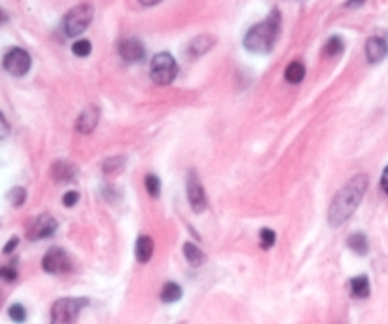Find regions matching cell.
Masks as SVG:
<instances>
[{
    "label": "cell",
    "mask_w": 388,
    "mask_h": 324,
    "mask_svg": "<svg viewBox=\"0 0 388 324\" xmlns=\"http://www.w3.org/2000/svg\"><path fill=\"white\" fill-rule=\"evenodd\" d=\"M366 190H368V177L366 175H356L355 179H350L336 193L328 212V220L331 228H339L355 214L358 205L362 203Z\"/></svg>",
    "instance_id": "6da1fadb"
},
{
    "label": "cell",
    "mask_w": 388,
    "mask_h": 324,
    "mask_svg": "<svg viewBox=\"0 0 388 324\" xmlns=\"http://www.w3.org/2000/svg\"><path fill=\"white\" fill-rule=\"evenodd\" d=\"M281 31V13L273 10L267 20L254 25L244 36V47L252 53H267L273 50Z\"/></svg>",
    "instance_id": "7a4b0ae2"
},
{
    "label": "cell",
    "mask_w": 388,
    "mask_h": 324,
    "mask_svg": "<svg viewBox=\"0 0 388 324\" xmlns=\"http://www.w3.org/2000/svg\"><path fill=\"white\" fill-rule=\"evenodd\" d=\"M89 304L86 298H61L52 305V324H74L82 309Z\"/></svg>",
    "instance_id": "3957f363"
},
{
    "label": "cell",
    "mask_w": 388,
    "mask_h": 324,
    "mask_svg": "<svg viewBox=\"0 0 388 324\" xmlns=\"http://www.w3.org/2000/svg\"><path fill=\"white\" fill-rule=\"evenodd\" d=\"M177 74H178V65L171 53L161 52V53H156V55L151 57L150 76L158 86H169L172 80L177 78Z\"/></svg>",
    "instance_id": "277c9868"
},
{
    "label": "cell",
    "mask_w": 388,
    "mask_h": 324,
    "mask_svg": "<svg viewBox=\"0 0 388 324\" xmlns=\"http://www.w3.org/2000/svg\"><path fill=\"white\" fill-rule=\"evenodd\" d=\"M93 20V8L89 4H80L74 6L70 12L65 15L63 27H65V33L68 36H80L82 33H86V29L89 27Z\"/></svg>",
    "instance_id": "5b68a950"
},
{
    "label": "cell",
    "mask_w": 388,
    "mask_h": 324,
    "mask_svg": "<svg viewBox=\"0 0 388 324\" xmlns=\"http://www.w3.org/2000/svg\"><path fill=\"white\" fill-rule=\"evenodd\" d=\"M2 65H4L8 74H12L15 78H21V76H25L31 71V55L23 47H12L4 55Z\"/></svg>",
    "instance_id": "8992f818"
},
{
    "label": "cell",
    "mask_w": 388,
    "mask_h": 324,
    "mask_svg": "<svg viewBox=\"0 0 388 324\" xmlns=\"http://www.w3.org/2000/svg\"><path fill=\"white\" fill-rule=\"evenodd\" d=\"M42 267H44V272L52 273V275H63V273H68L73 270V262L63 249L53 246L42 258Z\"/></svg>",
    "instance_id": "52a82bcc"
},
{
    "label": "cell",
    "mask_w": 388,
    "mask_h": 324,
    "mask_svg": "<svg viewBox=\"0 0 388 324\" xmlns=\"http://www.w3.org/2000/svg\"><path fill=\"white\" fill-rule=\"evenodd\" d=\"M57 230V222L50 214H40L36 219H33L27 226V237L31 241H40V239L52 237Z\"/></svg>",
    "instance_id": "ba28073f"
},
{
    "label": "cell",
    "mask_w": 388,
    "mask_h": 324,
    "mask_svg": "<svg viewBox=\"0 0 388 324\" xmlns=\"http://www.w3.org/2000/svg\"><path fill=\"white\" fill-rule=\"evenodd\" d=\"M188 201L195 212H203L207 209V196H204L203 184L199 180L197 172L190 171L188 175Z\"/></svg>",
    "instance_id": "9c48e42d"
},
{
    "label": "cell",
    "mask_w": 388,
    "mask_h": 324,
    "mask_svg": "<svg viewBox=\"0 0 388 324\" xmlns=\"http://www.w3.org/2000/svg\"><path fill=\"white\" fill-rule=\"evenodd\" d=\"M118 52L121 55V59L127 63H138V61L144 57V46L135 38L121 40L118 46Z\"/></svg>",
    "instance_id": "30bf717a"
},
{
    "label": "cell",
    "mask_w": 388,
    "mask_h": 324,
    "mask_svg": "<svg viewBox=\"0 0 388 324\" xmlns=\"http://www.w3.org/2000/svg\"><path fill=\"white\" fill-rule=\"evenodd\" d=\"M388 53V44L387 40L381 38V36H371V38L366 42V57L371 65H377L381 63Z\"/></svg>",
    "instance_id": "8fae6325"
},
{
    "label": "cell",
    "mask_w": 388,
    "mask_h": 324,
    "mask_svg": "<svg viewBox=\"0 0 388 324\" xmlns=\"http://www.w3.org/2000/svg\"><path fill=\"white\" fill-rule=\"evenodd\" d=\"M99 116H100V110L97 108V106H87L84 112L80 114L78 122H76V129H78V133H82V135H89V133L97 127V124H99Z\"/></svg>",
    "instance_id": "7c38bea8"
},
{
    "label": "cell",
    "mask_w": 388,
    "mask_h": 324,
    "mask_svg": "<svg viewBox=\"0 0 388 324\" xmlns=\"http://www.w3.org/2000/svg\"><path fill=\"white\" fill-rule=\"evenodd\" d=\"M135 256H137L140 264L150 262L151 256H154V241H151V237H148V235L138 237L137 245H135Z\"/></svg>",
    "instance_id": "4fadbf2b"
},
{
    "label": "cell",
    "mask_w": 388,
    "mask_h": 324,
    "mask_svg": "<svg viewBox=\"0 0 388 324\" xmlns=\"http://www.w3.org/2000/svg\"><path fill=\"white\" fill-rule=\"evenodd\" d=\"M52 177L57 182H70L76 177V167L66 163V161H57L52 167Z\"/></svg>",
    "instance_id": "5bb4252c"
},
{
    "label": "cell",
    "mask_w": 388,
    "mask_h": 324,
    "mask_svg": "<svg viewBox=\"0 0 388 324\" xmlns=\"http://www.w3.org/2000/svg\"><path fill=\"white\" fill-rule=\"evenodd\" d=\"M212 46H214V38L209 36V34H201L195 40H191L188 52H190L191 57H199V55H204V53L209 52Z\"/></svg>",
    "instance_id": "9a60e30c"
},
{
    "label": "cell",
    "mask_w": 388,
    "mask_h": 324,
    "mask_svg": "<svg viewBox=\"0 0 388 324\" xmlns=\"http://www.w3.org/2000/svg\"><path fill=\"white\" fill-rule=\"evenodd\" d=\"M371 286H369V279L366 275H358V277L350 279V294L358 300L368 298Z\"/></svg>",
    "instance_id": "2e32d148"
},
{
    "label": "cell",
    "mask_w": 388,
    "mask_h": 324,
    "mask_svg": "<svg viewBox=\"0 0 388 324\" xmlns=\"http://www.w3.org/2000/svg\"><path fill=\"white\" fill-rule=\"evenodd\" d=\"M347 246H349L355 254H358V256H366L369 251L368 237H366L364 233H352V235L347 239Z\"/></svg>",
    "instance_id": "e0dca14e"
},
{
    "label": "cell",
    "mask_w": 388,
    "mask_h": 324,
    "mask_svg": "<svg viewBox=\"0 0 388 324\" xmlns=\"http://www.w3.org/2000/svg\"><path fill=\"white\" fill-rule=\"evenodd\" d=\"M284 78L288 80L290 84H299V82L305 78V65H303L301 61H292V63L286 66Z\"/></svg>",
    "instance_id": "ac0fdd59"
},
{
    "label": "cell",
    "mask_w": 388,
    "mask_h": 324,
    "mask_svg": "<svg viewBox=\"0 0 388 324\" xmlns=\"http://www.w3.org/2000/svg\"><path fill=\"white\" fill-rule=\"evenodd\" d=\"M184 256L188 260V264L193 265V267H199V265L204 264V252L195 246L193 243H186L184 245Z\"/></svg>",
    "instance_id": "d6986e66"
},
{
    "label": "cell",
    "mask_w": 388,
    "mask_h": 324,
    "mask_svg": "<svg viewBox=\"0 0 388 324\" xmlns=\"http://www.w3.org/2000/svg\"><path fill=\"white\" fill-rule=\"evenodd\" d=\"M182 298V288L177 283H165L163 290H161V300L165 304H174Z\"/></svg>",
    "instance_id": "ffe728a7"
},
{
    "label": "cell",
    "mask_w": 388,
    "mask_h": 324,
    "mask_svg": "<svg viewBox=\"0 0 388 324\" xmlns=\"http://www.w3.org/2000/svg\"><path fill=\"white\" fill-rule=\"evenodd\" d=\"M343 50H345V42H343L341 36H331V38L326 42V46H324V55L326 57H337V55H341Z\"/></svg>",
    "instance_id": "44dd1931"
},
{
    "label": "cell",
    "mask_w": 388,
    "mask_h": 324,
    "mask_svg": "<svg viewBox=\"0 0 388 324\" xmlns=\"http://www.w3.org/2000/svg\"><path fill=\"white\" fill-rule=\"evenodd\" d=\"M124 167H126V158H110L103 163V172L112 177V175L124 171Z\"/></svg>",
    "instance_id": "7402d4cb"
},
{
    "label": "cell",
    "mask_w": 388,
    "mask_h": 324,
    "mask_svg": "<svg viewBox=\"0 0 388 324\" xmlns=\"http://www.w3.org/2000/svg\"><path fill=\"white\" fill-rule=\"evenodd\" d=\"M8 317L12 318L13 323H17V324L25 323V321H27V309L21 304L10 305V309H8Z\"/></svg>",
    "instance_id": "603a6c76"
},
{
    "label": "cell",
    "mask_w": 388,
    "mask_h": 324,
    "mask_svg": "<svg viewBox=\"0 0 388 324\" xmlns=\"http://www.w3.org/2000/svg\"><path fill=\"white\" fill-rule=\"evenodd\" d=\"M146 192L150 193L151 198H159V192H161V182L156 175H148L144 179Z\"/></svg>",
    "instance_id": "cb8c5ba5"
},
{
    "label": "cell",
    "mask_w": 388,
    "mask_h": 324,
    "mask_svg": "<svg viewBox=\"0 0 388 324\" xmlns=\"http://www.w3.org/2000/svg\"><path fill=\"white\" fill-rule=\"evenodd\" d=\"M73 53L76 57H87L91 53V42L89 40H76L73 46Z\"/></svg>",
    "instance_id": "d4e9b609"
},
{
    "label": "cell",
    "mask_w": 388,
    "mask_h": 324,
    "mask_svg": "<svg viewBox=\"0 0 388 324\" xmlns=\"http://www.w3.org/2000/svg\"><path fill=\"white\" fill-rule=\"evenodd\" d=\"M8 201L12 203L13 207H21L27 201V192L25 188H13L12 192L8 193Z\"/></svg>",
    "instance_id": "484cf974"
},
{
    "label": "cell",
    "mask_w": 388,
    "mask_h": 324,
    "mask_svg": "<svg viewBox=\"0 0 388 324\" xmlns=\"http://www.w3.org/2000/svg\"><path fill=\"white\" fill-rule=\"evenodd\" d=\"M276 241V235L273 230L269 228H263L262 232H260V243H262V249H271V246L275 245Z\"/></svg>",
    "instance_id": "4316f807"
},
{
    "label": "cell",
    "mask_w": 388,
    "mask_h": 324,
    "mask_svg": "<svg viewBox=\"0 0 388 324\" xmlns=\"http://www.w3.org/2000/svg\"><path fill=\"white\" fill-rule=\"evenodd\" d=\"M0 279H4V281H15L17 279V272H15V267L12 265H4V267H0Z\"/></svg>",
    "instance_id": "83f0119b"
},
{
    "label": "cell",
    "mask_w": 388,
    "mask_h": 324,
    "mask_svg": "<svg viewBox=\"0 0 388 324\" xmlns=\"http://www.w3.org/2000/svg\"><path fill=\"white\" fill-rule=\"evenodd\" d=\"M78 199H80V193L78 192H68V193H65V198H63V205L65 207H74L76 203H78Z\"/></svg>",
    "instance_id": "f1b7e54d"
},
{
    "label": "cell",
    "mask_w": 388,
    "mask_h": 324,
    "mask_svg": "<svg viewBox=\"0 0 388 324\" xmlns=\"http://www.w3.org/2000/svg\"><path fill=\"white\" fill-rule=\"evenodd\" d=\"M8 133H10V126H8V122H6V118H4V114L0 112V139L8 137Z\"/></svg>",
    "instance_id": "f546056e"
},
{
    "label": "cell",
    "mask_w": 388,
    "mask_h": 324,
    "mask_svg": "<svg viewBox=\"0 0 388 324\" xmlns=\"http://www.w3.org/2000/svg\"><path fill=\"white\" fill-rule=\"evenodd\" d=\"M17 245H20V239L12 237L10 241H8V245L2 249V252H4V254H10L12 251H15V246H17Z\"/></svg>",
    "instance_id": "4dcf8cb0"
},
{
    "label": "cell",
    "mask_w": 388,
    "mask_h": 324,
    "mask_svg": "<svg viewBox=\"0 0 388 324\" xmlns=\"http://www.w3.org/2000/svg\"><path fill=\"white\" fill-rule=\"evenodd\" d=\"M381 184H382V190L388 193V167L385 169V172H382V177H381Z\"/></svg>",
    "instance_id": "1f68e13d"
},
{
    "label": "cell",
    "mask_w": 388,
    "mask_h": 324,
    "mask_svg": "<svg viewBox=\"0 0 388 324\" xmlns=\"http://www.w3.org/2000/svg\"><path fill=\"white\" fill-rule=\"evenodd\" d=\"M366 2V0H347V4L345 6L347 8H360Z\"/></svg>",
    "instance_id": "d6a6232c"
},
{
    "label": "cell",
    "mask_w": 388,
    "mask_h": 324,
    "mask_svg": "<svg viewBox=\"0 0 388 324\" xmlns=\"http://www.w3.org/2000/svg\"><path fill=\"white\" fill-rule=\"evenodd\" d=\"M142 6H156V4H159L161 0H138Z\"/></svg>",
    "instance_id": "836d02e7"
},
{
    "label": "cell",
    "mask_w": 388,
    "mask_h": 324,
    "mask_svg": "<svg viewBox=\"0 0 388 324\" xmlns=\"http://www.w3.org/2000/svg\"><path fill=\"white\" fill-rule=\"evenodd\" d=\"M6 21H8V15L4 12H2V10H0V25H4Z\"/></svg>",
    "instance_id": "e575fe53"
}]
</instances>
